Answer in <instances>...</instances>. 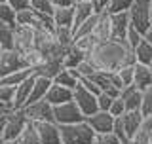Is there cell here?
I'll list each match as a JSON object with an SVG mask.
<instances>
[{
    "label": "cell",
    "mask_w": 152,
    "mask_h": 144,
    "mask_svg": "<svg viewBox=\"0 0 152 144\" xmlns=\"http://www.w3.org/2000/svg\"><path fill=\"white\" fill-rule=\"evenodd\" d=\"M0 144H17V140H6V138H2Z\"/></svg>",
    "instance_id": "7dc6e473"
},
{
    "label": "cell",
    "mask_w": 152,
    "mask_h": 144,
    "mask_svg": "<svg viewBox=\"0 0 152 144\" xmlns=\"http://www.w3.org/2000/svg\"><path fill=\"white\" fill-rule=\"evenodd\" d=\"M142 127L146 129V131H152V114H146L145 119H142Z\"/></svg>",
    "instance_id": "f6af8a7d"
},
{
    "label": "cell",
    "mask_w": 152,
    "mask_h": 144,
    "mask_svg": "<svg viewBox=\"0 0 152 144\" xmlns=\"http://www.w3.org/2000/svg\"><path fill=\"white\" fill-rule=\"evenodd\" d=\"M122 140L114 135L112 131L108 133H95V138H93V144H120Z\"/></svg>",
    "instance_id": "74e56055"
},
{
    "label": "cell",
    "mask_w": 152,
    "mask_h": 144,
    "mask_svg": "<svg viewBox=\"0 0 152 144\" xmlns=\"http://www.w3.org/2000/svg\"><path fill=\"white\" fill-rule=\"evenodd\" d=\"M55 84H61V85H66V87H70V89H74L76 85L80 84V74H78V70L76 68H65L59 72V74L53 78Z\"/></svg>",
    "instance_id": "7402d4cb"
},
{
    "label": "cell",
    "mask_w": 152,
    "mask_h": 144,
    "mask_svg": "<svg viewBox=\"0 0 152 144\" xmlns=\"http://www.w3.org/2000/svg\"><path fill=\"white\" fill-rule=\"evenodd\" d=\"M86 55L82 49H78V47H76L74 44L70 46V47H66L65 49V55H63V63H65V66L66 68H76V66H78L80 63H82V61L86 59Z\"/></svg>",
    "instance_id": "cb8c5ba5"
},
{
    "label": "cell",
    "mask_w": 152,
    "mask_h": 144,
    "mask_svg": "<svg viewBox=\"0 0 152 144\" xmlns=\"http://www.w3.org/2000/svg\"><path fill=\"white\" fill-rule=\"evenodd\" d=\"M76 0H51L53 8H66V6H74Z\"/></svg>",
    "instance_id": "ee69618b"
},
{
    "label": "cell",
    "mask_w": 152,
    "mask_h": 144,
    "mask_svg": "<svg viewBox=\"0 0 152 144\" xmlns=\"http://www.w3.org/2000/svg\"><path fill=\"white\" fill-rule=\"evenodd\" d=\"M34 74V68H31V66H25V68H19L15 72H12V74L4 76V78H0V84H6V85H19L21 81H25L27 78H31V76Z\"/></svg>",
    "instance_id": "603a6c76"
},
{
    "label": "cell",
    "mask_w": 152,
    "mask_h": 144,
    "mask_svg": "<svg viewBox=\"0 0 152 144\" xmlns=\"http://www.w3.org/2000/svg\"><path fill=\"white\" fill-rule=\"evenodd\" d=\"M118 118V116H116ZM122 123H124V129L127 133V138H131L137 131L142 127V119H145V114L141 110H126V112L120 116Z\"/></svg>",
    "instance_id": "4fadbf2b"
},
{
    "label": "cell",
    "mask_w": 152,
    "mask_h": 144,
    "mask_svg": "<svg viewBox=\"0 0 152 144\" xmlns=\"http://www.w3.org/2000/svg\"><path fill=\"white\" fill-rule=\"evenodd\" d=\"M110 21H112V38H116V40H126V34L131 27L129 13L127 12L110 13Z\"/></svg>",
    "instance_id": "9a60e30c"
},
{
    "label": "cell",
    "mask_w": 152,
    "mask_h": 144,
    "mask_svg": "<svg viewBox=\"0 0 152 144\" xmlns=\"http://www.w3.org/2000/svg\"><path fill=\"white\" fill-rule=\"evenodd\" d=\"M108 112H110L112 116H122V114L126 112V103H124V99L122 97H116V99H114Z\"/></svg>",
    "instance_id": "b9f144b4"
},
{
    "label": "cell",
    "mask_w": 152,
    "mask_h": 144,
    "mask_svg": "<svg viewBox=\"0 0 152 144\" xmlns=\"http://www.w3.org/2000/svg\"><path fill=\"white\" fill-rule=\"evenodd\" d=\"M4 116H6V114H2V112H0V127H2V121H4Z\"/></svg>",
    "instance_id": "c3c4849f"
},
{
    "label": "cell",
    "mask_w": 152,
    "mask_h": 144,
    "mask_svg": "<svg viewBox=\"0 0 152 144\" xmlns=\"http://www.w3.org/2000/svg\"><path fill=\"white\" fill-rule=\"evenodd\" d=\"M150 66H152V63H150Z\"/></svg>",
    "instance_id": "db71d44e"
},
{
    "label": "cell",
    "mask_w": 152,
    "mask_h": 144,
    "mask_svg": "<svg viewBox=\"0 0 152 144\" xmlns=\"http://www.w3.org/2000/svg\"><path fill=\"white\" fill-rule=\"evenodd\" d=\"M28 123L27 116L23 114V110H10L4 116L2 121V138L6 140H17V137L21 135V131L25 129V125Z\"/></svg>",
    "instance_id": "3957f363"
},
{
    "label": "cell",
    "mask_w": 152,
    "mask_h": 144,
    "mask_svg": "<svg viewBox=\"0 0 152 144\" xmlns=\"http://www.w3.org/2000/svg\"><path fill=\"white\" fill-rule=\"evenodd\" d=\"M145 38H146L148 42H152V25H150V28H148V31L145 32Z\"/></svg>",
    "instance_id": "bcb514c9"
},
{
    "label": "cell",
    "mask_w": 152,
    "mask_h": 144,
    "mask_svg": "<svg viewBox=\"0 0 152 144\" xmlns=\"http://www.w3.org/2000/svg\"><path fill=\"white\" fill-rule=\"evenodd\" d=\"M31 8L36 9V12L40 13H53V4H51V0H31Z\"/></svg>",
    "instance_id": "f35d334b"
},
{
    "label": "cell",
    "mask_w": 152,
    "mask_h": 144,
    "mask_svg": "<svg viewBox=\"0 0 152 144\" xmlns=\"http://www.w3.org/2000/svg\"><path fill=\"white\" fill-rule=\"evenodd\" d=\"M36 129L42 144H63V140H61V125L57 121H38Z\"/></svg>",
    "instance_id": "30bf717a"
},
{
    "label": "cell",
    "mask_w": 152,
    "mask_h": 144,
    "mask_svg": "<svg viewBox=\"0 0 152 144\" xmlns=\"http://www.w3.org/2000/svg\"><path fill=\"white\" fill-rule=\"evenodd\" d=\"M72 100L80 106V110L84 112V116H91L99 110V103H97V93L89 91L86 85L80 81L78 85L72 89Z\"/></svg>",
    "instance_id": "52a82bcc"
},
{
    "label": "cell",
    "mask_w": 152,
    "mask_h": 144,
    "mask_svg": "<svg viewBox=\"0 0 152 144\" xmlns=\"http://www.w3.org/2000/svg\"><path fill=\"white\" fill-rule=\"evenodd\" d=\"M25 57L17 49H0V78L12 74L19 68H25Z\"/></svg>",
    "instance_id": "ba28073f"
},
{
    "label": "cell",
    "mask_w": 152,
    "mask_h": 144,
    "mask_svg": "<svg viewBox=\"0 0 152 144\" xmlns=\"http://www.w3.org/2000/svg\"><path fill=\"white\" fill-rule=\"evenodd\" d=\"M38 21V12L32 8H25V9H19L17 15H15V25H28L34 28Z\"/></svg>",
    "instance_id": "f1b7e54d"
},
{
    "label": "cell",
    "mask_w": 152,
    "mask_h": 144,
    "mask_svg": "<svg viewBox=\"0 0 152 144\" xmlns=\"http://www.w3.org/2000/svg\"><path fill=\"white\" fill-rule=\"evenodd\" d=\"M15 15H17V12L10 6L8 2H2V4H0V23L15 25Z\"/></svg>",
    "instance_id": "1f68e13d"
},
{
    "label": "cell",
    "mask_w": 152,
    "mask_h": 144,
    "mask_svg": "<svg viewBox=\"0 0 152 144\" xmlns=\"http://www.w3.org/2000/svg\"><path fill=\"white\" fill-rule=\"evenodd\" d=\"M13 40H15V25L0 23V47L13 49Z\"/></svg>",
    "instance_id": "4316f807"
},
{
    "label": "cell",
    "mask_w": 152,
    "mask_h": 144,
    "mask_svg": "<svg viewBox=\"0 0 152 144\" xmlns=\"http://www.w3.org/2000/svg\"><path fill=\"white\" fill-rule=\"evenodd\" d=\"M120 144H124V142H120Z\"/></svg>",
    "instance_id": "f5cc1de1"
},
{
    "label": "cell",
    "mask_w": 152,
    "mask_h": 144,
    "mask_svg": "<svg viewBox=\"0 0 152 144\" xmlns=\"http://www.w3.org/2000/svg\"><path fill=\"white\" fill-rule=\"evenodd\" d=\"M17 144H42L34 121H28L25 125V129L21 131V135L17 137Z\"/></svg>",
    "instance_id": "484cf974"
},
{
    "label": "cell",
    "mask_w": 152,
    "mask_h": 144,
    "mask_svg": "<svg viewBox=\"0 0 152 144\" xmlns=\"http://www.w3.org/2000/svg\"><path fill=\"white\" fill-rule=\"evenodd\" d=\"M118 76H120L124 87H127V85H133V74H135V68H133V65H126L122 66V68H118Z\"/></svg>",
    "instance_id": "d590c367"
},
{
    "label": "cell",
    "mask_w": 152,
    "mask_h": 144,
    "mask_svg": "<svg viewBox=\"0 0 152 144\" xmlns=\"http://www.w3.org/2000/svg\"><path fill=\"white\" fill-rule=\"evenodd\" d=\"M23 114L27 116L28 121H55L53 118V104H50L46 99H40V100H32V103L25 104L21 108Z\"/></svg>",
    "instance_id": "5b68a950"
},
{
    "label": "cell",
    "mask_w": 152,
    "mask_h": 144,
    "mask_svg": "<svg viewBox=\"0 0 152 144\" xmlns=\"http://www.w3.org/2000/svg\"><path fill=\"white\" fill-rule=\"evenodd\" d=\"M114 119H116V116H112L108 110H97L95 114L86 118V121L93 127L95 133H108L114 127Z\"/></svg>",
    "instance_id": "8fae6325"
},
{
    "label": "cell",
    "mask_w": 152,
    "mask_h": 144,
    "mask_svg": "<svg viewBox=\"0 0 152 144\" xmlns=\"http://www.w3.org/2000/svg\"><path fill=\"white\" fill-rule=\"evenodd\" d=\"M135 74H133V85H137L139 89H145L152 85V66L145 63H135L133 65Z\"/></svg>",
    "instance_id": "d6986e66"
},
{
    "label": "cell",
    "mask_w": 152,
    "mask_h": 144,
    "mask_svg": "<svg viewBox=\"0 0 152 144\" xmlns=\"http://www.w3.org/2000/svg\"><path fill=\"white\" fill-rule=\"evenodd\" d=\"M51 84H53V80L46 78V76H40V74H34V84H32V93H31V99H28V103L44 99ZM28 103H27V104H28Z\"/></svg>",
    "instance_id": "ffe728a7"
},
{
    "label": "cell",
    "mask_w": 152,
    "mask_h": 144,
    "mask_svg": "<svg viewBox=\"0 0 152 144\" xmlns=\"http://www.w3.org/2000/svg\"><path fill=\"white\" fill-rule=\"evenodd\" d=\"M53 23L55 27H74V6L66 8H55L53 9Z\"/></svg>",
    "instance_id": "44dd1931"
},
{
    "label": "cell",
    "mask_w": 152,
    "mask_h": 144,
    "mask_svg": "<svg viewBox=\"0 0 152 144\" xmlns=\"http://www.w3.org/2000/svg\"><path fill=\"white\" fill-rule=\"evenodd\" d=\"M93 36L97 38V42L110 40L112 38V21H110V12L108 9H99L97 23H95V28H93Z\"/></svg>",
    "instance_id": "7c38bea8"
},
{
    "label": "cell",
    "mask_w": 152,
    "mask_h": 144,
    "mask_svg": "<svg viewBox=\"0 0 152 144\" xmlns=\"http://www.w3.org/2000/svg\"><path fill=\"white\" fill-rule=\"evenodd\" d=\"M76 70H78L80 80H82V78H91V76H93V74H95V72H97L99 68L93 65V61H91V59H88V57H86L82 63L76 66Z\"/></svg>",
    "instance_id": "d6a6232c"
},
{
    "label": "cell",
    "mask_w": 152,
    "mask_h": 144,
    "mask_svg": "<svg viewBox=\"0 0 152 144\" xmlns=\"http://www.w3.org/2000/svg\"><path fill=\"white\" fill-rule=\"evenodd\" d=\"M53 118L59 125H70V123H78L86 119L84 112L80 110V106L74 100H66L63 104L53 106Z\"/></svg>",
    "instance_id": "8992f818"
},
{
    "label": "cell",
    "mask_w": 152,
    "mask_h": 144,
    "mask_svg": "<svg viewBox=\"0 0 152 144\" xmlns=\"http://www.w3.org/2000/svg\"><path fill=\"white\" fill-rule=\"evenodd\" d=\"M74 46L78 49H82L86 55H89L93 51V47L97 46V38L93 34H86V36H76L74 38Z\"/></svg>",
    "instance_id": "4dcf8cb0"
},
{
    "label": "cell",
    "mask_w": 152,
    "mask_h": 144,
    "mask_svg": "<svg viewBox=\"0 0 152 144\" xmlns=\"http://www.w3.org/2000/svg\"><path fill=\"white\" fill-rule=\"evenodd\" d=\"M34 47V28L28 25H15V40H13V49L19 53H27Z\"/></svg>",
    "instance_id": "9c48e42d"
},
{
    "label": "cell",
    "mask_w": 152,
    "mask_h": 144,
    "mask_svg": "<svg viewBox=\"0 0 152 144\" xmlns=\"http://www.w3.org/2000/svg\"><path fill=\"white\" fill-rule=\"evenodd\" d=\"M0 49H2V47H0Z\"/></svg>",
    "instance_id": "9f6ffc18"
},
{
    "label": "cell",
    "mask_w": 152,
    "mask_h": 144,
    "mask_svg": "<svg viewBox=\"0 0 152 144\" xmlns=\"http://www.w3.org/2000/svg\"><path fill=\"white\" fill-rule=\"evenodd\" d=\"M150 13H152V0H150Z\"/></svg>",
    "instance_id": "681fc988"
},
{
    "label": "cell",
    "mask_w": 152,
    "mask_h": 144,
    "mask_svg": "<svg viewBox=\"0 0 152 144\" xmlns=\"http://www.w3.org/2000/svg\"><path fill=\"white\" fill-rule=\"evenodd\" d=\"M63 68H65L63 57H50V59H44V61H42V65L34 70V74H40V76H46V78L53 80Z\"/></svg>",
    "instance_id": "e0dca14e"
},
{
    "label": "cell",
    "mask_w": 152,
    "mask_h": 144,
    "mask_svg": "<svg viewBox=\"0 0 152 144\" xmlns=\"http://www.w3.org/2000/svg\"><path fill=\"white\" fill-rule=\"evenodd\" d=\"M50 104H53V106H57V104H63L66 103V100H72V89L66 87V85H61V84H51L50 89H48L46 97H44Z\"/></svg>",
    "instance_id": "5bb4252c"
},
{
    "label": "cell",
    "mask_w": 152,
    "mask_h": 144,
    "mask_svg": "<svg viewBox=\"0 0 152 144\" xmlns=\"http://www.w3.org/2000/svg\"><path fill=\"white\" fill-rule=\"evenodd\" d=\"M142 38H145V34H142L139 28H135V27L131 25V27H129V31H127V34H126V40H124V42H126V44L129 46L131 49H135V46L139 44Z\"/></svg>",
    "instance_id": "e575fe53"
},
{
    "label": "cell",
    "mask_w": 152,
    "mask_h": 144,
    "mask_svg": "<svg viewBox=\"0 0 152 144\" xmlns=\"http://www.w3.org/2000/svg\"><path fill=\"white\" fill-rule=\"evenodd\" d=\"M95 131L88 121H78L70 125H61V140L63 144H93Z\"/></svg>",
    "instance_id": "7a4b0ae2"
},
{
    "label": "cell",
    "mask_w": 152,
    "mask_h": 144,
    "mask_svg": "<svg viewBox=\"0 0 152 144\" xmlns=\"http://www.w3.org/2000/svg\"><path fill=\"white\" fill-rule=\"evenodd\" d=\"M133 53H135V59H137V63L150 65V63H152V42H148L146 38H142V40L139 42V44L135 46Z\"/></svg>",
    "instance_id": "d4e9b609"
},
{
    "label": "cell",
    "mask_w": 152,
    "mask_h": 144,
    "mask_svg": "<svg viewBox=\"0 0 152 144\" xmlns=\"http://www.w3.org/2000/svg\"><path fill=\"white\" fill-rule=\"evenodd\" d=\"M76 2H78V0H76Z\"/></svg>",
    "instance_id": "11a10c76"
},
{
    "label": "cell",
    "mask_w": 152,
    "mask_h": 144,
    "mask_svg": "<svg viewBox=\"0 0 152 144\" xmlns=\"http://www.w3.org/2000/svg\"><path fill=\"white\" fill-rule=\"evenodd\" d=\"M150 144H152V131H150Z\"/></svg>",
    "instance_id": "f907efd6"
},
{
    "label": "cell",
    "mask_w": 152,
    "mask_h": 144,
    "mask_svg": "<svg viewBox=\"0 0 152 144\" xmlns=\"http://www.w3.org/2000/svg\"><path fill=\"white\" fill-rule=\"evenodd\" d=\"M116 97H112V95L104 93V91H101V93L97 95V103H99V110H110V104L112 100Z\"/></svg>",
    "instance_id": "60d3db41"
},
{
    "label": "cell",
    "mask_w": 152,
    "mask_h": 144,
    "mask_svg": "<svg viewBox=\"0 0 152 144\" xmlns=\"http://www.w3.org/2000/svg\"><path fill=\"white\" fill-rule=\"evenodd\" d=\"M2 2H8V0H0V4H2Z\"/></svg>",
    "instance_id": "816d5d0a"
},
{
    "label": "cell",
    "mask_w": 152,
    "mask_h": 144,
    "mask_svg": "<svg viewBox=\"0 0 152 144\" xmlns=\"http://www.w3.org/2000/svg\"><path fill=\"white\" fill-rule=\"evenodd\" d=\"M129 144H150V131H146L145 127H141L139 131L129 138Z\"/></svg>",
    "instance_id": "ab89813d"
},
{
    "label": "cell",
    "mask_w": 152,
    "mask_h": 144,
    "mask_svg": "<svg viewBox=\"0 0 152 144\" xmlns=\"http://www.w3.org/2000/svg\"><path fill=\"white\" fill-rule=\"evenodd\" d=\"M8 4L15 9V12L25 9V8H31V0H8Z\"/></svg>",
    "instance_id": "7bdbcfd3"
},
{
    "label": "cell",
    "mask_w": 152,
    "mask_h": 144,
    "mask_svg": "<svg viewBox=\"0 0 152 144\" xmlns=\"http://www.w3.org/2000/svg\"><path fill=\"white\" fill-rule=\"evenodd\" d=\"M53 34H55V38H57V42H59L61 46L65 47H70L74 44V28L72 27H55L53 28Z\"/></svg>",
    "instance_id": "83f0119b"
},
{
    "label": "cell",
    "mask_w": 152,
    "mask_h": 144,
    "mask_svg": "<svg viewBox=\"0 0 152 144\" xmlns=\"http://www.w3.org/2000/svg\"><path fill=\"white\" fill-rule=\"evenodd\" d=\"M88 59H91L99 70H118L126 65L137 63L133 49L124 40H116V38L97 42V46L88 55Z\"/></svg>",
    "instance_id": "6da1fadb"
},
{
    "label": "cell",
    "mask_w": 152,
    "mask_h": 144,
    "mask_svg": "<svg viewBox=\"0 0 152 144\" xmlns=\"http://www.w3.org/2000/svg\"><path fill=\"white\" fill-rule=\"evenodd\" d=\"M141 112L145 114H152V85L142 89V100H141Z\"/></svg>",
    "instance_id": "8d00e7d4"
},
{
    "label": "cell",
    "mask_w": 152,
    "mask_h": 144,
    "mask_svg": "<svg viewBox=\"0 0 152 144\" xmlns=\"http://www.w3.org/2000/svg\"><path fill=\"white\" fill-rule=\"evenodd\" d=\"M13 97H15V87L0 84V104L6 110H13Z\"/></svg>",
    "instance_id": "f546056e"
},
{
    "label": "cell",
    "mask_w": 152,
    "mask_h": 144,
    "mask_svg": "<svg viewBox=\"0 0 152 144\" xmlns=\"http://www.w3.org/2000/svg\"><path fill=\"white\" fill-rule=\"evenodd\" d=\"M135 0H110L108 6L104 9H108L110 13H120V12H129V8L133 6Z\"/></svg>",
    "instance_id": "836d02e7"
},
{
    "label": "cell",
    "mask_w": 152,
    "mask_h": 144,
    "mask_svg": "<svg viewBox=\"0 0 152 144\" xmlns=\"http://www.w3.org/2000/svg\"><path fill=\"white\" fill-rule=\"evenodd\" d=\"M120 97L126 103V110H141V100H142V89L137 85H127L120 91Z\"/></svg>",
    "instance_id": "ac0fdd59"
},
{
    "label": "cell",
    "mask_w": 152,
    "mask_h": 144,
    "mask_svg": "<svg viewBox=\"0 0 152 144\" xmlns=\"http://www.w3.org/2000/svg\"><path fill=\"white\" fill-rule=\"evenodd\" d=\"M32 84H34V74L31 78H27L25 81H21L19 85H15V97H13V110H21L31 99L32 93Z\"/></svg>",
    "instance_id": "2e32d148"
},
{
    "label": "cell",
    "mask_w": 152,
    "mask_h": 144,
    "mask_svg": "<svg viewBox=\"0 0 152 144\" xmlns=\"http://www.w3.org/2000/svg\"><path fill=\"white\" fill-rule=\"evenodd\" d=\"M129 21L135 28L145 34L152 25V13H150V0H135L129 8Z\"/></svg>",
    "instance_id": "277c9868"
}]
</instances>
